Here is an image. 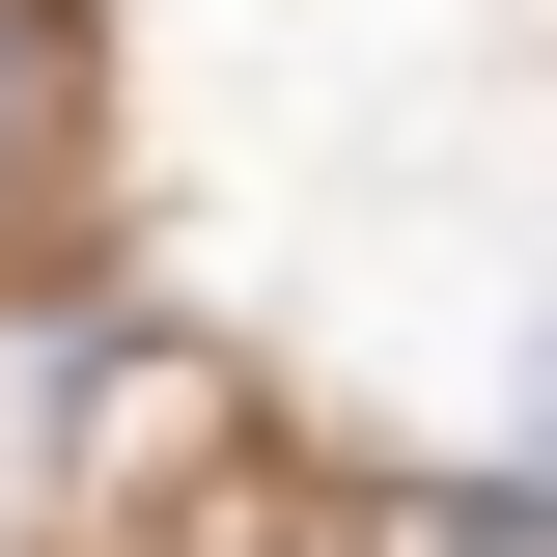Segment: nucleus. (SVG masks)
Here are the masks:
<instances>
[{
    "label": "nucleus",
    "instance_id": "1",
    "mask_svg": "<svg viewBox=\"0 0 557 557\" xmlns=\"http://www.w3.org/2000/svg\"><path fill=\"white\" fill-rule=\"evenodd\" d=\"M57 139H84V28L0 0V196H57Z\"/></svg>",
    "mask_w": 557,
    "mask_h": 557
}]
</instances>
